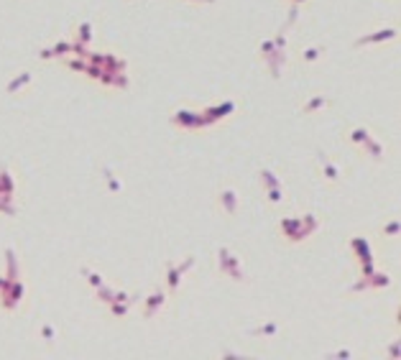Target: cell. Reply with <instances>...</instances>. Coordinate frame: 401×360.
Here are the masks:
<instances>
[{
    "label": "cell",
    "instance_id": "obj_7",
    "mask_svg": "<svg viewBox=\"0 0 401 360\" xmlns=\"http://www.w3.org/2000/svg\"><path fill=\"white\" fill-rule=\"evenodd\" d=\"M215 199H217V207L225 212L228 217H235V215H238V210H240V197H238V192H235L232 187H222Z\"/></svg>",
    "mask_w": 401,
    "mask_h": 360
},
{
    "label": "cell",
    "instance_id": "obj_10",
    "mask_svg": "<svg viewBox=\"0 0 401 360\" xmlns=\"http://www.w3.org/2000/svg\"><path fill=\"white\" fill-rule=\"evenodd\" d=\"M232 112H235V103H232V100H228V103H222V105H210V107H205L202 115L207 118L210 126H215V123H220L222 118L232 115Z\"/></svg>",
    "mask_w": 401,
    "mask_h": 360
},
{
    "label": "cell",
    "instance_id": "obj_11",
    "mask_svg": "<svg viewBox=\"0 0 401 360\" xmlns=\"http://www.w3.org/2000/svg\"><path fill=\"white\" fill-rule=\"evenodd\" d=\"M330 105H332V97H327V95H312L307 103L299 107V112H302V115H315V112L325 110Z\"/></svg>",
    "mask_w": 401,
    "mask_h": 360
},
{
    "label": "cell",
    "instance_id": "obj_37",
    "mask_svg": "<svg viewBox=\"0 0 401 360\" xmlns=\"http://www.w3.org/2000/svg\"><path fill=\"white\" fill-rule=\"evenodd\" d=\"M327 358H353V353H350V350H345V347H342V350H338V353H330Z\"/></svg>",
    "mask_w": 401,
    "mask_h": 360
},
{
    "label": "cell",
    "instance_id": "obj_31",
    "mask_svg": "<svg viewBox=\"0 0 401 360\" xmlns=\"http://www.w3.org/2000/svg\"><path fill=\"white\" fill-rule=\"evenodd\" d=\"M263 192L271 205H281L284 202V187H271V189H263Z\"/></svg>",
    "mask_w": 401,
    "mask_h": 360
},
{
    "label": "cell",
    "instance_id": "obj_9",
    "mask_svg": "<svg viewBox=\"0 0 401 360\" xmlns=\"http://www.w3.org/2000/svg\"><path fill=\"white\" fill-rule=\"evenodd\" d=\"M348 248H350L353 258H355V261H358V263L373 261V251H371V245H368V240H365L363 235H355V238H350Z\"/></svg>",
    "mask_w": 401,
    "mask_h": 360
},
{
    "label": "cell",
    "instance_id": "obj_4",
    "mask_svg": "<svg viewBox=\"0 0 401 360\" xmlns=\"http://www.w3.org/2000/svg\"><path fill=\"white\" fill-rule=\"evenodd\" d=\"M174 128H182V130H199V128H210L207 118L202 115V112L197 110H189V107H179L174 112V115L169 118Z\"/></svg>",
    "mask_w": 401,
    "mask_h": 360
},
{
    "label": "cell",
    "instance_id": "obj_12",
    "mask_svg": "<svg viewBox=\"0 0 401 360\" xmlns=\"http://www.w3.org/2000/svg\"><path fill=\"white\" fill-rule=\"evenodd\" d=\"M72 54V41H57L51 49H41L39 59H64Z\"/></svg>",
    "mask_w": 401,
    "mask_h": 360
},
{
    "label": "cell",
    "instance_id": "obj_6",
    "mask_svg": "<svg viewBox=\"0 0 401 360\" xmlns=\"http://www.w3.org/2000/svg\"><path fill=\"white\" fill-rule=\"evenodd\" d=\"M166 301H169V291L164 286H156L151 294L143 299V319H153L156 314L166 307Z\"/></svg>",
    "mask_w": 401,
    "mask_h": 360
},
{
    "label": "cell",
    "instance_id": "obj_14",
    "mask_svg": "<svg viewBox=\"0 0 401 360\" xmlns=\"http://www.w3.org/2000/svg\"><path fill=\"white\" fill-rule=\"evenodd\" d=\"M278 332H281V324H278V322H263V324H258V327H248L246 330L248 337H274Z\"/></svg>",
    "mask_w": 401,
    "mask_h": 360
},
{
    "label": "cell",
    "instance_id": "obj_40",
    "mask_svg": "<svg viewBox=\"0 0 401 360\" xmlns=\"http://www.w3.org/2000/svg\"><path fill=\"white\" fill-rule=\"evenodd\" d=\"M292 3H296V5H302V3H307V0H292Z\"/></svg>",
    "mask_w": 401,
    "mask_h": 360
},
{
    "label": "cell",
    "instance_id": "obj_23",
    "mask_svg": "<svg viewBox=\"0 0 401 360\" xmlns=\"http://www.w3.org/2000/svg\"><path fill=\"white\" fill-rule=\"evenodd\" d=\"M325 54H327V46H322V43H319V46H309V49H304L302 54H299V59H302L304 64H315V62H319Z\"/></svg>",
    "mask_w": 401,
    "mask_h": 360
},
{
    "label": "cell",
    "instance_id": "obj_38",
    "mask_svg": "<svg viewBox=\"0 0 401 360\" xmlns=\"http://www.w3.org/2000/svg\"><path fill=\"white\" fill-rule=\"evenodd\" d=\"M388 355H391V358H399V342H396V340L391 342V347H388Z\"/></svg>",
    "mask_w": 401,
    "mask_h": 360
},
{
    "label": "cell",
    "instance_id": "obj_26",
    "mask_svg": "<svg viewBox=\"0 0 401 360\" xmlns=\"http://www.w3.org/2000/svg\"><path fill=\"white\" fill-rule=\"evenodd\" d=\"M258 179H261L263 189H271V187H284V182L278 179V174H274L271 169H261V171H258Z\"/></svg>",
    "mask_w": 401,
    "mask_h": 360
},
{
    "label": "cell",
    "instance_id": "obj_35",
    "mask_svg": "<svg viewBox=\"0 0 401 360\" xmlns=\"http://www.w3.org/2000/svg\"><path fill=\"white\" fill-rule=\"evenodd\" d=\"M276 49H274V39H266V41H261V59L266 62L269 56L274 54Z\"/></svg>",
    "mask_w": 401,
    "mask_h": 360
},
{
    "label": "cell",
    "instance_id": "obj_41",
    "mask_svg": "<svg viewBox=\"0 0 401 360\" xmlns=\"http://www.w3.org/2000/svg\"><path fill=\"white\" fill-rule=\"evenodd\" d=\"M3 281H5V276H0V286H3Z\"/></svg>",
    "mask_w": 401,
    "mask_h": 360
},
{
    "label": "cell",
    "instance_id": "obj_32",
    "mask_svg": "<svg viewBox=\"0 0 401 360\" xmlns=\"http://www.w3.org/2000/svg\"><path fill=\"white\" fill-rule=\"evenodd\" d=\"M302 225H304V230L309 233V238L319 230V220H317L315 215H302Z\"/></svg>",
    "mask_w": 401,
    "mask_h": 360
},
{
    "label": "cell",
    "instance_id": "obj_20",
    "mask_svg": "<svg viewBox=\"0 0 401 360\" xmlns=\"http://www.w3.org/2000/svg\"><path fill=\"white\" fill-rule=\"evenodd\" d=\"M100 174H103L105 184H107V189H110L113 194H120V192H123V182L115 176V171H113L110 166H103V169H100Z\"/></svg>",
    "mask_w": 401,
    "mask_h": 360
},
{
    "label": "cell",
    "instance_id": "obj_30",
    "mask_svg": "<svg viewBox=\"0 0 401 360\" xmlns=\"http://www.w3.org/2000/svg\"><path fill=\"white\" fill-rule=\"evenodd\" d=\"M95 291H97V299L103 301V304H110V301H115V289H113V286L103 284V286H97Z\"/></svg>",
    "mask_w": 401,
    "mask_h": 360
},
{
    "label": "cell",
    "instance_id": "obj_8",
    "mask_svg": "<svg viewBox=\"0 0 401 360\" xmlns=\"http://www.w3.org/2000/svg\"><path fill=\"white\" fill-rule=\"evenodd\" d=\"M399 36L396 28H381V31H373V33H365V36L355 39L353 46L355 49H363V46H371V43H383V41H394Z\"/></svg>",
    "mask_w": 401,
    "mask_h": 360
},
{
    "label": "cell",
    "instance_id": "obj_27",
    "mask_svg": "<svg viewBox=\"0 0 401 360\" xmlns=\"http://www.w3.org/2000/svg\"><path fill=\"white\" fill-rule=\"evenodd\" d=\"M365 278H368V291H371V289H386V286H391V278H388V274L373 271L371 276H365Z\"/></svg>",
    "mask_w": 401,
    "mask_h": 360
},
{
    "label": "cell",
    "instance_id": "obj_24",
    "mask_svg": "<svg viewBox=\"0 0 401 360\" xmlns=\"http://www.w3.org/2000/svg\"><path fill=\"white\" fill-rule=\"evenodd\" d=\"M360 148H363L365 153H368V156H371L373 161H383V146L378 143V141H376L373 136H368V141H365V143L360 146Z\"/></svg>",
    "mask_w": 401,
    "mask_h": 360
},
{
    "label": "cell",
    "instance_id": "obj_34",
    "mask_svg": "<svg viewBox=\"0 0 401 360\" xmlns=\"http://www.w3.org/2000/svg\"><path fill=\"white\" fill-rule=\"evenodd\" d=\"M41 337L46 340V345H54V340H57V330H54L49 322H41Z\"/></svg>",
    "mask_w": 401,
    "mask_h": 360
},
{
    "label": "cell",
    "instance_id": "obj_2",
    "mask_svg": "<svg viewBox=\"0 0 401 360\" xmlns=\"http://www.w3.org/2000/svg\"><path fill=\"white\" fill-rule=\"evenodd\" d=\"M217 268H220V274H222V276H228V278H232V281H238V284L248 281V276L243 274V268H240V258L232 253L228 245H220V248H217Z\"/></svg>",
    "mask_w": 401,
    "mask_h": 360
},
{
    "label": "cell",
    "instance_id": "obj_22",
    "mask_svg": "<svg viewBox=\"0 0 401 360\" xmlns=\"http://www.w3.org/2000/svg\"><path fill=\"white\" fill-rule=\"evenodd\" d=\"M138 299V294H133L130 299H126V301H110V314H113V317L115 319H123L126 317V314H128V309H130V304H133V301H136Z\"/></svg>",
    "mask_w": 401,
    "mask_h": 360
},
{
    "label": "cell",
    "instance_id": "obj_25",
    "mask_svg": "<svg viewBox=\"0 0 401 360\" xmlns=\"http://www.w3.org/2000/svg\"><path fill=\"white\" fill-rule=\"evenodd\" d=\"M16 194H0V215H5V217H16Z\"/></svg>",
    "mask_w": 401,
    "mask_h": 360
},
{
    "label": "cell",
    "instance_id": "obj_19",
    "mask_svg": "<svg viewBox=\"0 0 401 360\" xmlns=\"http://www.w3.org/2000/svg\"><path fill=\"white\" fill-rule=\"evenodd\" d=\"M0 194H16V182H13V174H10L8 164L0 166Z\"/></svg>",
    "mask_w": 401,
    "mask_h": 360
},
{
    "label": "cell",
    "instance_id": "obj_17",
    "mask_svg": "<svg viewBox=\"0 0 401 360\" xmlns=\"http://www.w3.org/2000/svg\"><path fill=\"white\" fill-rule=\"evenodd\" d=\"M90 41H92V21H82V23H77L74 26V43L87 46Z\"/></svg>",
    "mask_w": 401,
    "mask_h": 360
},
{
    "label": "cell",
    "instance_id": "obj_5",
    "mask_svg": "<svg viewBox=\"0 0 401 360\" xmlns=\"http://www.w3.org/2000/svg\"><path fill=\"white\" fill-rule=\"evenodd\" d=\"M278 233H281L289 243H302V240L309 238V233L304 230V225H302V217H281V222H278Z\"/></svg>",
    "mask_w": 401,
    "mask_h": 360
},
{
    "label": "cell",
    "instance_id": "obj_3",
    "mask_svg": "<svg viewBox=\"0 0 401 360\" xmlns=\"http://www.w3.org/2000/svg\"><path fill=\"white\" fill-rule=\"evenodd\" d=\"M194 263H197V258H194V255H187V261H182V263H171V261H166L164 271H166V291H169V294H176V291H179L182 278H184L189 271H192Z\"/></svg>",
    "mask_w": 401,
    "mask_h": 360
},
{
    "label": "cell",
    "instance_id": "obj_15",
    "mask_svg": "<svg viewBox=\"0 0 401 360\" xmlns=\"http://www.w3.org/2000/svg\"><path fill=\"white\" fill-rule=\"evenodd\" d=\"M284 64H286V51H274L269 59H266V66H269V72H271L274 80H278V77H281Z\"/></svg>",
    "mask_w": 401,
    "mask_h": 360
},
{
    "label": "cell",
    "instance_id": "obj_21",
    "mask_svg": "<svg viewBox=\"0 0 401 360\" xmlns=\"http://www.w3.org/2000/svg\"><path fill=\"white\" fill-rule=\"evenodd\" d=\"M5 278H21V266H18V258L13 248H5Z\"/></svg>",
    "mask_w": 401,
    "mask_h": 360
},
{
    "label": "cell",
    "instance_id": "obj_39",
    "mask_svg": "<svg viewBox=\"0 0 401 360\" xmlns=\"http://www.w3.org/2000/svg\"><path fill=\"white\" fill-rule=\"evenodd\" d=\"M194 3H207V5H215L217 0H194Z\"/></svg>",
    "mask_w": 401,
    "mask_h": 360
},
{
    "label": "cell",
    "instance_id": "obj_1",
    "mask_svg": "<svg viewBox=\"0 0 401 360\" xmlns=\"http://www.w3.org/2000/svg\"><path fill=\"white\" fill-rule=\"evenodd\" d=\"M26 296V284L21 278H5L0 286V309L3 312H16L21 301Z\"/></svg>",
    "mask_w": 401,
    "mask_h": 360
},
{
    "label": "cell",
    "instance_id": "obj_29",
    "mask_svg": "<svg viewBox=\"0 0 401 360\" xmlns=\"http://www.w3.org/2000/svg\"><path fill=\"white\" fill-rule=\"evenodd\" d=\"M80 274L87 278V284H90L92 289H97V286H103V284H105L103 276H100L97 271H92V268H87V266H82V268H80Z\"/></svg>",
    "mask_w": 401,
    "mask_h": 360
},
{
    "label": "cell",
    "instance_id": "obj_33",
    "mask_svg": "<svg viewBox=\"0 0 401 360\" xmlns=\"http://www.w3.org/2000/svg\"><path fill=\"white\" fill-rule=\"evenodd\" d=\"M399 230H401L399 220H391V222H386L381 228V235H386V238H399Z\"/></svg>",
    "mask_w": 401,
    "mask_h": 360
},
{
    "label": "cell",
    "instance_id": "obj_16",
    "mask_svg": "<svg viewBox=\"0 0 401 360\" xmlns=\"http://www.w3.org/2000/svg\"><path fill=\"white\" fill-rule=\"evenodd\" d=\"M31 72H21L18 77H13V80H10L8 85H5V95H18L21 89H26L28 85H31Z\"/></svg>",
    "mask_w": 401,
    "mask_h": 360
},
{
    "label": "cell",
    "instance_id": "obj_18",
    "mask_svg": "<svg viewBox=\"0 0 401 360\" xmlns=\"http://www.w3.org/2000/svg\"><path fill=\"white\" fill-rule=\"evenodd\" d=\"M103 69H107V72H126L128 69V62L126 59H120V56H115V54H103Z\"/></svg>",
    "mask_w": 401,
    "mask_h": 360
},
{
    "label": "cell",
    "instance_id": "obj_36",
    "mask_svg": "<svg viewBox=\"0 0 401 360\" xmlns=\"http://www.w3.org/2000/svg\"><path fill=\"white\" fill-rule=\"evenodd\" d=\"M376 271V266H373V261H365V263H360V274L363 276H371Z\"/></svg>",
    "mask_w": 401,
    "mask_h": 360
},
{
    "label": "cell",
    "instance_id": "obj_28",
    "mask_svg": "<svg viewBox=\"0 0 401 360\" xmlns=\"http://www.w3.org/2000/svg\"><path fill=\"white\" fill-rule=\"evenodd\" d=\"M368 136H371V130H368V128H363V126H355V128L348 133V141H350L353 146H363L365 141H368Z\"/></svg>",
    "mask_w": 401,
    "mask_h": 360
},
{
    "label": "cell",
    "instance_id": "obj_13",
    "mask_svg": "<svg viewBox=\"0 0 401 360\" xmlns=\"http://www.w3.org/2000/svg\"><path fill=\"white\" fill-rule=\"evenodd\" d=\"M317 161H319V166H322V174H325L327 182L338 184V182H340V169H338L335 164H332V161L327 159V153H325V151H317Z\"/></svg>",
    "mask_w": 401,
    "mask_h": 360
}]
</instances>
